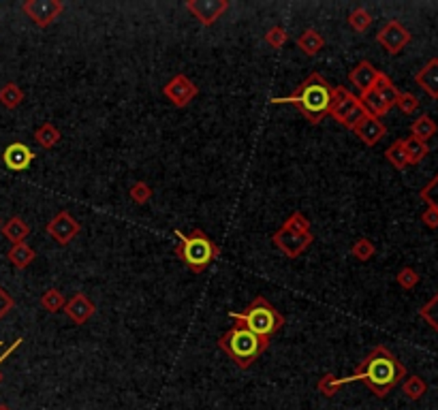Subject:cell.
Wrapping results in <instances>:
<instances>
[{
    "mask_svg": "<svg viewBox=\"0 0 438 410\" xmlns=\"http://www.w3.org/2000/svg\"><path fill=\"white\" fill-rule=\"evenodd\" d=\"M404 376H406L404 363L387 347H375L353 374L342 378V385L361 380L377 398H387L389 391H393L404 380Z\"/></svg>",
    "mask_w": 438,
    "mask_h": 410,
    "instance_id": "6da1fadb",
    "label": "cell"
},
{
    "mask_svg": "<svg viewBox=\"0 0 438 410\" xmlns=\"http://www.w3.org/2000/svg\"><path fill=\"white\" fill-rule=\"evenodd\" d=\"M332 88L334 85H330V81H327L321 73H310L297 85L293 94L272 99L270 103L272 105L289 103L310 124H321L327 116H330Z\"/></svg>",
    "mask_w": 438,
    "mask_h": 410,
    "instance_id": "7a4b0ae2",
    "label": "cell"
},
{
    "mask_svg": "<svg viewBox=\"0 0 438 410\" xmlns=\"http://www.w3.org/2000/svg\"><path fill=\"white\" fill-rule=\"evenodd\" d=\"M218 349L223 353H227V357L237 365L239 370H248L250 365L268 351L270 340L259 338L252 331L233 325L229 331H225L221 338H218Z\"/></svg>",
    "mask_w": 438,
    "mask_h": 410,
    "instance_id": "3957f363",
    "label": "cell"
},
{
    "mask_svg": "<svg viewBox=\"0 0 438 410\" xmlns=\"http://www.w3.org/2000/svg\"><path fill=\"white\" fill-rule=\"evenodd\" d=\"M229 316L235 320V325L266 340H272V336L278 334L284 325V316L263 295H257L244 312H229Z\"/></svg>",
    "mask_w": 438,
    "mask_h": 410,
    "instance_id": "277c9868",
    "label": "cell"
},
{
    "mask_svg": "<svg viewBox=\"0 0 438 410\" xmlns=\"http://www.w3.org/2000/svg\"><path fill=\"white\" fill-rule=\"evenodd\" d=\"M175 237L180 240L178 248H175V254H178L180 261L195 274L206 271L210 263L216 261L218 254H221L218 244L201 229H192L188 235H184L182 231H175Z\"/></svg>",
    "mask_w": 438,
    "mask_h": 410,
    "instance_id": "5b68a950",
    "label": "cell"
},
{
    "mask_svg": "<svg viewBox=\"0 0 438 410\" xmlns=\"http://www.w3.org/2000/svg\"><path fill=\"white\" fill-rule=\"evenodd\" d=\"M21 11H24V15L30 17L39 28H48L64 11V5L60 0H26V3L21 5Z\"/></svg>",
    "mask_w": 438,
    "mask_h": 410,
    "instance_id": "8992f818",
    "label": "cell"
},
{
    "mask_svg": "<svg viewBox=\"0 0 438 410\" xmlns=\"http://www.w3.org/2000/svg\"><path fill=\"white\" fill-rule=\"evenodd\" d=\"M163 94L175 105V107H186L192 103V99L199 94V88L195 85L192 79H188L184 73L173 75L165 85H163Z\"/></svg>",
    "mask_w": 438,
    "mask_h": 410,
    "instance_id": "52a82bcc",
    "label": "cell"
},
{
    "mask_svg": "<svg viewBox=\"0 0 438 410\" xmlns=\"http://www.w3.org/2000/svg\"><path fill=\"white\" fill-rule=\"evenodd\" d=\"M410 32L400 24L398 19H389L387 24L379 30L377 34V41L381 43V45L385 48V52H389L391 56L400 54L408 43H410Z\"/></svg>",
    "mask_w": 438,
    "mask_h": 410,
    "instance_id": "ba28073f",
    "label": "cell"
},
{
    "mask_svg": "<svg viewBox=\"0 0 438 410\" xmlns=\"http://www.w3.org/2000/svg\"><path fill=\"white\" fill-rule=\"evenodd\" d=\"M272 242H274V246H276L282 254H287L289 258H297L299 254H303L306 250H308V248L312 246L315 235H312V233L295 235V233H289V231L278 229V231L272 235Z\"/></svg>",
    "mask_w": 438,
    "mask_h": 410,
    "instance_id": "9c48e42d",
    "label": "cell"
},
{
    "mask_svg": "<svg viewBox=\"0 0 438 410\" xmlns=\"http://www.w3.org/2000/svg\"><path fill=\"white\" fill-rule=\"evenodd\" d=\"M186 9L201 26H212L229 9V0H186Z\"/></svg>",
    "mask_w": 438,
    "mask_h": 410,
    "instance_id": "30bf717a",
    "label": "cell"
},
{
    "mask_svg": "<svg viewBox=\"0 0 438 410\" xmlns=\"http://www.w3.org/2000/svg\"><path fill=\"white\" fill-rule=\"evenodd\" d=\"M46 231L54 237L60 246H67V244L73 242V237L81 231V225L73 218L71 212L62 209L46 225Z\"/></svg>",
    "mask_w": 438,
    "mask_h": 410,
    "instance_id": "8fae6325",
    "label": "cell"
},
{
    "mask_svg": "<svg viewBox=\"0 0 438 410\" xmlns=\"http://www.w3.org/2000/svg\"><path fill=\"white\" fill-rule=\"evenodd\" d=\"M359 105V99L348 92L344 85H334L332 88V103H330V116L336 120V122H342L350 110H355V107Z\"/></svg>",
    "mask_w": 438,
    "mask_h": 410,
    "instance_id": "7c38bea8",
    "label": "cell"
},
{
    "mask_svg": "<svg viewBox=\"0 0 438 410\" xmlns=\"http://www.w3.org/2000/svg\"><path fill=\"white\" fill-rule=\"evenodd\" d=\"M32 161H34V152L21 141H15V143L7 145L5 152H3V163L11 171H26Z\"/></svg>",
    "mask_w": 438,
    "mask_h": 410,
    "instance_id": "4fadbf2b",
    "label": "cell"
},
{
    "mask_svg": "<svg viewBox=\"0 0 438 410\" xmlns=\"http://www.w3.org/2000/svg\"><path fill=\"white\" fill-rule=\"evenodd\" d=\"M94 310L97 308L90 301V297L83 293H75L67 304H64V312H67V316L75 322V325H86V322L92 318Z\"/></svg>",
    "mask_w": 438,
    "mask_h": 410,
    "instance_id": "5bb4252c",
    "label": "cell"
},
{
    "mask_svg": "<svg viewBox=\"0 0 438 410\" xmlns=\"http://www.w3.org/2000/svg\"><path fill=\"white\" fill-rule=\"evenodd\" d=\"M377 77H379V69L368 60H361L359 64H355V69L348 71V81L359 90V94L368 92L372 85H375Z\"/></svg>",
    "mask_w": 438,
    "mask_h": 410,
    "instance_id": "9a60e30c",
    "label": "cell"
},
{
    "mask_svg": "<svg viewBox=\"0 0 438 410\" xmlns=\"http://www.w3.org/2000/svg\"><path fill=\"white\" fill-rule=\"evenodd\" d=\"M415 83L430 99H438V58H432L424 64V69H419L415 75Z\"/></svg>",
    "mask_w": 438,
    "mask_h": 410,
    "instance_id": "2e32d148",
    "label": "cell"
},
{
    "mask_svg": "<svg viewBox=\"0 0 438 410\" xmlns=\"http://www.w3.org/2000/svg\"><path fill=\"white\" fill-rule=\"evenodd\" d=\"M355 135H357L368 147H372V145H377V143L387 135V126H385L379 118L368 116V118L355 128Z\"/></svg>",
    "mask_w": 438,
    "mask_h": 410,
    "instance_id": "e0dca14e",
    "label": "cell"
},
{
    "mask_svg": "<svg viewBox=\"0 0 438 410\" xmlns=\"http://www.w3.org/2000/svg\"><path fill=\"white\" fill-rule=\"evenodd\" d=\"M3 235H5V240L13 244H21V242H26V237L30 235V227L24 218H19V216H11V218L3 225Z\"/></svg>",
    "mask_w": 438,
    "mask_h": 410,
    "instance_id": "ac0fdd59",
    "label": "cell"
},
{
    "mask_svg": "<svg viewBox=\"0 0 438 410\" xmlns=\"http://www.w3.org/2000/svg\"><path fill=\"white\" fill-rule=\"evenodd\" d=\"M297 48L308 56V58H315L323 48H325V39L321 32H317L315 28H308L303 30L299 37H297Z\"/></svg>",
    "mask_w": 438,
    "mask_h": 410,
    "instance_id": "d6986e66",
    "label": "cell"
},
{
    "mask_svg": "<svg viewBox=\"0 0 438 410\" xmlns=\"http://www.w3.org/2000/svg\"><path fill=\"white\" fill-rule=\"evenodd\" d=\"M357 99L364 105V110L368 112V116H372V118H379L381 120L385 114H389V107L385 105V101L379 96V92L375 88H370L368 92H361Z\"/></svg>",
    "mask_w": 438,
    "mask_h": 410,
    "instance_id": "ffe728a7",
    "label": "cell"
},
{
    "mask_svg": "<svg viewBox=\"0 0 438 410\" xmlns=\"http://www.w3.org/2000/svg\"><path fill=\"white\" fill-rule=\"evenodd\" d=\"M372 88L379 92V96L385 101V105L389 107V110H391V107H396V101H398L400 90L396 88V83L389 79V75H385L383 71H379V77H377V81H375V85H372Z\"/></svg>",
    "mask_w": 438,
    "mask_h": 410,
    "instance_id": "44dd1931",
    "label": "cell"
},
{
    "mask_svg": "<svg viewBox=\"0 0 438 410\" xmlns=\"http://www.w3.org/2000/svg\"><path fill=\"white\" fill-rule=\"evenodd\" d=\"M34 248H30L26 242H21V244H13L7 252V258L9 261L17 267V269H26L32 261H34Z\"/></svg>",
    "mask_w": 438,
    "mask_h": 410,
    "instance_id": "7402d4cb",
    "label": "cell"
},
{
    "mask_svg": "<svg viewBox=\"0 0 438 410\" xmlns=\"http://www.w3.org/2000/svg\"><path fill=\"white\" fill-rule=\"evenodd\" d=\"M404 143V152H406V158H408V165H419L428 154H430V145L417 137H406L402 139Z\"/></svg>",
    "mask_w": 438,
    "mask_h": 410,
    "instance_id": "603a6c76",
    "label": "cell"
},
{
    "mask_svg": "<svg viewBox=\"0 0 438 410\" xmlns=\"http://www.w3.org/2000/svg\"><path fill=\"white\" fill-rule=\"evenodd\" d=\"M60 131L58 128L52 124V122H43L37 131H34V141L43 147V150H52V147H56L58 145V141H60Z\"/></svg>",
    "mask_w": 438,
    "mask_h": 410,
    "instance_id": "cb8c5ba5",
    "label": "cell"
},
{
    "mask_svg": "<svg viewBox=\"0 0 438 410\" xmlns=\"http://www.w3.org/2000/svg\"><path fill=\"white\" fill-rule=\"evenodd\" d=\"M436 131H438V126H436V122L428 114L419 116L417 120H412V124H410V135L421 139V141H426V143L436 135Z\"/></svg>",
    "mask_w": 438,
    "mask_h": 410,
    "instance_id": "d4e9b609",
    "label": "cell"
},
{
    "mask_svg": "<svg viewBox=\"0 0 438 410\" xmlns=\"http://www.w3.org/2000/svg\"><path fill=\"white\" fill-rule=\"evenodd\" d=\"M21 103H24V90H21L17 83L9 81L0 88V105H3L5 110H17Z\"/></svg>",
    "mask_w": 438,
    "mask_h": 410,
    "instance_id": "484cf974",
    "label": "cell"
},
{
    "mask_svg": "<svg viewBox=\"0 0 438 410\" xmlns=\"http://www.w3.org/2000/svg\"><path fill=\"white\" fill-rule=\"evenodd\" d=\"M385 158L389 161V165H393L398 171L406 169L408 167V158H406V152H404V143L402 139H396L387 150H385Z\"/></svg>",
    "mask_w": 438,
    "mask_h": 410,
    "instance_id": "4316f807",
    "label": "cell"
},
{
    "mask_svg": "<svg viewBox=\"0 0 438 410\" xmlns=\"http://www.w3.org/2000/svg\"><path fill=\"white\" fill-rule=\"evenodd\" d=\"M64 304H67V301H64V295L58 289H48L46 293L41 295V308L46 312H50V314H56V312L64 310Z\"/></svg>",
    "mask_w": 438,
    "mask_h": 410,
    "instance_id": "83f0119b",
    "label": "cell"
},
{
    "mask_svg": "<svg viewBox=\"0 0 438 410\" xmlns=\"http://www.w3.org/2000/svg\"><path fill=\"white\" fill-rule=\"evenodd\" d=\"M280 229L289 231V233H295V235H306V233H310V221L306 218L301 212H293L289 218L282 223Z\"/></svg>",
    "mask_w": 438,
    "mask_h": 410,
    "instance_id": "f1b7e54d",
    "label": "cell"
},
{
    "mask_svg": "<svg viewBox=\"0 0 438 410\" xmlns=\"http://www.w3.org/2000/svg\"><path fill=\"white\" fill-rule=\"evenodd\" d=\"M402 391H404V396H406L408 400L417 402V400H421L424 393L428 391V385H426V380H424L421 376H408V378L404 380V385H402Z\"/></svg>",
    "mask_w": 438,
    "mask_h": 410,
    "instance_id": "f546056e",
    "label": "cell"
},
{
    "mask_svg": "<svg viewBox=\"0 0 438 410\" xmlns=\"http://www.w3.org/2000/svg\"><path fill=\"white\" fill-rule=\"evenodd\" d=\"M372 24V15L364 9V7H357L355 11L348 13V26L357 30V32H366Z\"/></svg>",
    "mask_w": 438,
    "mask_h": 410,
    "instance_id": "4dcf8cb0",
    "label": "cell"
},
{
    "mask_svg": "<svg viewBox=\"0 0 438 410\" xmlns=\"http://www.w3.org/2000/svg\"><path fill=\"white\" fill-rule=\"evenodd\" d=\"M419 316L438 334V293L432 295V299L428 301V304H424L419 308Z\"/></svg>",
    "mask_w": 438,
    "mask_h": 410,
    "instance_id": "1f68e13d",
    "label": "cell"
},
{
    "mask_svg": "<svg viewBox=\"0 0 438 410\" xmlns=\"http://www.w3.org/2000/svg\"><path fill=\"white\" fill-rule=\"evenodd\" d=\"M375 252H377V248L368 237H361V240H357L353 244V248H350V254H353L357 261H370V258L375 256Z\"/></svg>",
    "mask_w": 438,
    "mask_h": 410,
    "instance_id": "d6a6232c",
    "label": "cell"
},
{
    "mask_svg": "<svg viewBox=\"0 0 438 410\" xmlns=\"http://www.w3.org/2000/svg\"><path fill=\"white\" fill-rule=\"evenodd\" d=\"M152 195H155V192H152L150 184H146L141 180L139 182H133V186H130V190H128V197L133 199L135 203H139V205L148 203L152 199Z\"/></svg>",
    "mask_w": 438,
    "mask_h": 410,
    "instance_id": "836d02e7",
    "label": "cell"
},
{
    "mask_svg": "<svg viewBox=\"0 0 438 410\" xmlns=\"http://www.w3.org/2000/svg\"><path fill=\"white\" fill-rule=\"evenodd\" d=\"M419 274H417V269H412V267H402L400 271H398V276H396V283H398V287H402L404 291H410V289H415L419 285Z\"/></svg>",
    "mask_w": 438,
    "mask_h": 410,
    "instance_id": "e575fe53",
    "label": "cell"
},
{
    "mask_svg": "<svg viewBox=\"0 0 438 410\" xmlns=\"http://www.w3.org/2000/svg\"><path fill=\"white\" fill-rule=\"evenodd\" d=\"M396 107H398L402 114L410 116V114H415V112L419 110V99L415 96L412 92H400L398 94V101H396Z\"/></svg>",
    "mask_w": 438,
    "mask_h": 410,
    "instance_id": "d590c367",
    "label": "cell"
},
{
    "mask_svg": "<svg viewBox=\"0 0 438 410\" xmlns=\"http://www.w3.org/2000/svg\"><path fill=\"white\" fill-rule=\"evenodd\" d=\"M342 387V378H336L334 374H325L321 380H319V385H317V389H319V393H323L325 398H332L338 389Z\"/></svg>",
    "mask_w": 438,
    "mask_h": 410,
    "instance_id": "8d00e7d4",
    "label": "cell"
},
{
    "mask_svg": "<svg viewBox=\"0 0 438 410\" xmlns=\"http://www.w3.org/2000/svg\"><path fill=\"white\" fill-rule=\"evenodd\" d=\"M419 197L428 203V207H438V174L421 188Z\"/></svg>",
    "mask_w": 438,
    "mask_h": 410,
    "instance_id": "74e56055",
    "label": "cell"
},
{
    "mask_svg": "<svg viewBox=\"0 0 438 410\" xmlns=\"http://www.w3.org/2000/svg\"><path fill=\"white\" fill-rule=\"evenodd\" d=\"M289 41V34H287V30H284L282 26H272L268 32H266V43L270 48H274V50H280V48H284V43Z\"/></svg>",
    "mask_w": 438,
    "mask_h": 410,
    "instance_id": "f35d334b",
    "label": "cell"
},
{
    "mask_svg": "<svg viewBox=\"0 0 438 410\" xmlns=\"http://www.w3.org/2000/svg\"><path fill=\"white\" fill-rule=\"evenodd\" d=\"M366 118H368V112L364 110V105L359 103V105L355 107V110L348 112V116H346L340 124H342L344 128H348V131H355V128H357Z\"/></svg>",
    "mask_w": 438,
    "mask_h": 410,
    "instance_id": "ab89813d",
    "label": "cell"
},
{
    "mask_svg": "<svg viewBox=\"0 0 438 410\" xmlns=\"http://www.w3.org/2000/svg\"><path fill=\"white\" fill-rule=\"evenodd\" d=\"M15 308V299L7 293V289L0 285V320H3Z\"/></svg>",
    "mask_w": 438,
    "mask_h": 410,
    "instance_id": "60d3db41",
    "label": "cell"
},
{
    "mask_svg": "<svg viewBox=\"0 0 438 410\" xmlns=\"http://www.w3.org/2000/svg\"><path fill=\"white\" fill-rule=\"evenodd\" d=\"M421 223H424L428 229H438V207H428V209L421 214Z\"/></svg>",
    "mask_w": 438,
    "mask_h": 410,
    "instance_id": "b9f144b4",
    "label": "cell"
},
{
    "mask_svg": "<svg viewBox=\"0 0 438 410\" xmlns=\"http://www.w3.org/2000/svg\"><path fill=\"white\" fill-rule=\"evenodd\" d=\"M21 342H24V338H17V340H15V342L11 344V347H9V349H7V351H5L3 355H0V365H3V363H5V359H7L9 355H13V353H15V351L19 349V344H21Z\"/></svg>",
    "mask_w": 438,
    "mask_h": 410,
    "instance_id": "7bdbcfd3",
    "label": "cell"
},
{
    "mask_svg": "<svg viewBox=\"0 0 438 410\" xmlns=\"http://www.w3.org/2000/svg\"><path fill=\"white\" fill-rule=\"evenodd\" d=\"M0 410H11V408L7 404H0Z\"/></svg>",
    "mask_w": 438,
    "mask_h": 410,
    "instance_id": "ee69618b",
    "label": "cell"
},
{
    "mask_svg": "<svg viewBox=\"0 0 438 410\" xmlns=\"http://www.w3.org/2000/svg\"><path fill=\"white\" fill-rule=\"evenodd\" d=\"M0 227H3V221H0Z\"/></svg>",
    "mask_w": 438,
    "mask_h": 410,
    "instance_id": "f6af8a7d",
    "label": "cell"
},
{
    "mask_svg": "<svg viewBox=\"0 0 438 410\" xmlns=\"http://www.w3.org/2000/svg\"><path fill=\"white\" fill-rule=\"evenodd\" d=\"M0 347H3V342H0Z\"/></svg>",
    "mask_w": 438,
    "mask_h": 410,
    "instance_id": "bcb514c9",
    "label": "cell"
}]
</instances>
